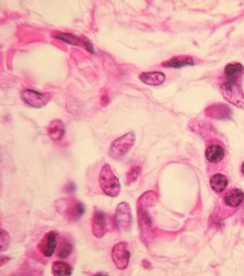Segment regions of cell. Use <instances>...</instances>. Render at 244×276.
<instances>
[{
    "label": "cell",
    "instance_id": "5",
    "mask_svg": "<svg viewBox=\"0 0 244 276\" xmlns=\"http://www.w3.org/2000/svg\"><path fill=\"white\" fill-rule=\"evenodd\" d=\"M130 252L126 242H119L114 245L111 251V259L116 268L125 270L127 268L130 260Z\"/></svg>",
    "mask_w": 244,
    "mask_h": 276
},
{
    "label": "cell",
    "instance_id": "20",
    "mask_svg": "<svg viewBox=\"0 0 244 276\" xmlns=\"http://www.w3.org/2000/svg\"><path fill=\"white\" fill-rule=\"evenodd\" d=\"M140 171H141L140 167H132L130 169V170L126 174V181H127V182L128 183L134 182L137 179Z\"/></svg>",
    "mask_w": 244,
    "mask_h": 276
},
{
    "label": "cell",
    "instance_id": "6",
    "mask_svg": "<svg viewBox=\"0 0 244 276\" xmlns=\"http://www.w3.org/2000/svg\"><path fill=\"white\" fill-rule=\"evenodd\" d=\"M22 97L24 103L37 109L44 107L51 100V95L49 93H41L33 89H24Z\"/></svg>",
    "mask_w": 244,
    "mask_h": 276
},
{
    "label": "cell",
    "instance_id": "13",
    "mask_svg": "<svg viewBox=\"0 0 244 276\" xmlns=\"http://www.w3.org/2000/svg\"><path fill=\"white\" fill-rule=\"evenodd\" d=\"M48 135L54 141H57L62 139L65 134V127L62 121L60 120H54L50 123L47 127Z\"/></svg>",
    "mask_w": 244,
    "mask_h": 276
},
{
    "label": "cell",
    "instance_id": "14",
    "mask_svg": "<svg viewBox=\"0 0 244 276\" xmlns=\"http://www.w3.org/2000/svg\"><path fill=\"white\" fill-rule=\"evenodd\" d=\"M244 74V67L242 64L231 63L225 67V76L228 81H236Z\"/></svg>",
    "mask_w": 244,
    "mask_h": 276
},
{
    "label": "cell",
    "instance_id": "10",
    "mask_svg": "<svg viewBox=\"0 0 244 276\" xmlns=\"http://www.w3.org/2000/svg\"><path fill=\"white\" fill-rule=\"evenodd\" d=\"M194 64L195 62L191 56L182 55V56H174L171 60L161 64V65L167 68H181L184 66L193 65Z\"/></svg>",
    "mask_w": 244,
    "mask_h": 276
},
{
    "label": "cell",
    "instance_id": "15",
    "mask_svg": "<svg viewBox=\"0 0 244 276\" xmlns=\"http://www.w3.org/2000/svg\"><path fill=\"white\" fill-rule=\"evenodd\" d=\"M244 200V193L243 191L240 189L230 190L228 193L225 195L224 201L226 205H229L231 207H238L243 204Z\"/></svg>",
    "mask_w": 244,
    "mask_h": 276
},
{
    "label": "cell",
    "instance_id": "1",
    "mask_svg": "<svg viewBox=\"0 0 244 276\" xmlns=\"http://www.w3.org/2000/svg\"><path fill=\"white\" fill-rule=\"evenodd\" d=\"M99 184L103 192L110 197H116L121 191L119 179L114 175L110 165L105 164L99 175Z\"/></svg>",
    "mask_w": 244,
    "mask_h": 276
},
{
    "label": "cell",
    "instance_id": "16",
    "mask_svg": "<svg viewBox=\"0 0 244 276\" xmlns=\"http://www.w3.org/2000/svg\"><path fill=\"white\" fill-rule=\"evenodd\" d=\"M228 184V179L223 174H215L210 180V186L216 192H222L227 188Z\"/></svg>",
    "mask_w": 244,
    "mask_h": 276
},
{
    "label": "cell",
    "instance_id": "11",
    "mask_svg": "<svg viewBox=\"0 0 244 276\" xmlns=\"http://www.w3.org/2000/svg\"><path fill=\"white\" fill-rule=\"evenodd\" d=\"M84 212H85V206L83 204L77 202V201L75 202L73 201L67 205L66 213L69 220H79V217L83 215Z\"/></svg>",
    "mask_w": 244,
    "mask_h": 276
},
{
    "label": "cell",
    "instance_id": "18",
    "mask_svg": "<svg viewBox=\"0 0 244 276\" xmlns=\"http://www.w3.org/2000/svg\"><path fill=\"white\" fill-rule=\"evenodd\" d=\"M73 252V245L67 239V238H62L59 247H58V251H57V256L59 258H67Z\"/></svg>",
    "mask_w": 244,
    "mask_h": 276
},
{
    "label": "cell",
    "instance_id": "8",
    "mask_svg": "<svg viewBox=\"0 0 244 276\" xmlns=\"http://www.w3.org/2000/svg\"><path fill=\"white\" fill-rule=\"evenodd\" d=\"M57 247L56 241V233L55 231H49L46 233L38 245L40 253L45 257H52L55 253Z\"/></svg>",
    "mask_w": 244,
    "mask_h": 276
},
{
    "label": "cell",
    "instance_id": "7",
    "mask_svg": "<svg viewBox=\"0 0 244 276\" xmlns=\"http://www.w3.org/2000/svg\"><path fill=\"white\" fill-rule=\"evenodd\" d=\"M109 231L108 221L106 214L103 211L96 210L91 221V232L95 237L101 238L107 234Z\"/></svg>",
    "mask_w": 244,
    "mask_h": 276
},
{
    "label": "cell",
    "instance_id": "17",
    "mask_svg": "<svg viewBox=\"0 0 244 276\" xmlns=\"http://www.w3.org/2000/svg\"><path fill=\"white\" fill-rule=\"evenodd\" d=\"M52 273L55 276H70L72 275V268L67 262L55 260L52 265Z\"/></svg>",
    "mask_w": 244,
    "mask_h": 276
},
{
    "label": "cell",
    "instance_id": "19",
    "mask_svg": "<svg viewBox=\"0 0 244 276\" xmlns=\"http://www.w3.org/2000/svg\"><path fill=\"white\" fill-rule=\"evenodd\" d=\"M55 38L60 40V41H63L65 42H67V43L72 44V45H79L80 42H83V40L80 39L79 37H77L76 35L71 34V33L60 32V33H57L56 35H55Z\"/></svg>",
    "mask_w": 244,
    "mask_h": 276
},
{
    "label": "cell",
    "instance_id": "2",
    "mask_svg": "<svg viewBox=\"0 0 244 276\" xmlns=\"http://www.w3.org/2000/svg\"><path fill=\"white\" fill-rule=\"evenodd\" d=\"M135 134L134 132H129L114 140L111 145L109 155L111 158L118 160L129 152L134 146Z\"/></svg>",
    "mask_w": 244,
    "mask_h": 276
},
{
    "label": "cell",
    "instance_id": "9",
    "mask_svg": "<svg viewBox=\"0 0 244 276\" xmlns=\"http://www.w3.org/2000/svg\"><path fill=\"white\" fill-rule=\"evenodd\" d=\"M139 79L147 85L159 86L165 81V75L161 72H144L139 75Z\"/></svg>",
    "mask_w": 244,
    "mask_h": 276
},
{
    "label": "cell",
    "instance_id": "12",
    "mask_svg": "<svg viewBox=\"0 0 244 276\" xmlns=\"http://www.w3.org/2000/svg\"><path fill=\"white\" fill-rule=\"evenodd\" d=\"M225 151L220 145H211L205 151V158L211 163H219L224 158Z\"/></svg>",
    "mask_w": 244,
    "mask_h": 276
},
{
    "label": "cell",
    "instance_id": "3",
    "mask_svg": "<svg viewBox=\"0 0 244 276\" xmlns=\"http://www.w3.org/2000/svg\"><path fill=\"white\" fill-rule=\"evenodd\" d=\"M221 93L228 103L244 110V92L236 81H228L221 87Z\"/></svg>",
    "mask_w": 244,
    "mask_h": 276
},
{
    "label": "cell",
    "instance_id": "4",
    "mask_svg": "<svg viewBox=\"0 0 244 276\" xmlns=\"http://www.w3.org/2000/svg\"><path fill=\"white\" fill-rule=\"evenodd\" d=\"M132 213L131 207L128 203L122 202L116 207L114 213V224L120 231L128 232L132 226Z\"/></svg>",
    "mask_w": 244,
    "mask_h": 276
},
{
    "label": "cell",
    "instance_id": "21",
    "mask_svg": "<svg viewBox=\"0 0 244 276\" xmlns=\"http://www.w3.org/2000/svg\"><path fill=\"white\" fill-rule=\"evenodd\" d=\"M9 243H10V237H9L8 232L2 229L1 230V252L2 253H5L8 250Z\"/></svg>",
    "mask_w": 244,
    "mask_h": 276
},
{
    "label": "cell",
    "instance_id": "22",
    "mask_svg": "<svg viewBox=\"0 0 244 276\" xmlns=\"http://www.w3.org/2000/svg\"><path fill=\"white\" fill-rule=\"evenodd\" d=\"M242 171H243V173L244 174V164H243V166H242Z\"/></svg>",
    "mask_w": 244,
    "mask_h": 276
}]
</instances>
